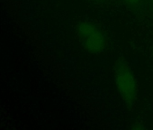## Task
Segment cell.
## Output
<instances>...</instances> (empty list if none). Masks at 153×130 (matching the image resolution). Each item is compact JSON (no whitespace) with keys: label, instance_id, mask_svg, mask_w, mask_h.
<instances>
[{"label":"cell","instance_id":"obj_1","mask_svg":"<svg viewBox=\"0 0 153 130\" xmlns=\"http://www.w3.org/2000/svg\"><path fill=\"white\" fill-rule=\"evenodd\" d=\"M114 75L121 99L128 108H132L137 98V83L129 63L124 60H118L114 67Z\"/></svg>","mask_w":153,"mask_h":130},{"label":"cell","instance_id":"obj_2","mask_svg":"<svg viewBox=\"0 0 153 130\" xmlns=\"http://www.w3.org/2000/svg\"><path fill=\"white\" fill-rule=\"evenodd\" d=\"M76 35L84 49L90 53L99 54L106 47L105 34L90 22H80L76 25Z\"/></svg>","mask_w":153,"mask_h":130},{"label":"cell","instance_id":"obj_3","mask_svg":"<svg viewBox=\"0 0 153 130\" xmlns=\"http://www.w3.org/2000/svg\"><path fill=\"white\" fill-rule=\"evenodd\" d=\"M123 1L129 6H138L141 0H123Z\"/></svg>","mask_w":153,"mask_h":130},{"label":"cell","instance_id":"obj_4","mask_svg":"<svg viewBox=\"0 0 153 130\" xmlns=\"http://www.w3.org/2000/svg\"><path fill=\"white\" fill-rule=\"evenodd\" d=\"M150 1H151V2H152V3H153V0H150Z\"/></svg>","mask_w":153,"mask_h":130}]
</instances>
